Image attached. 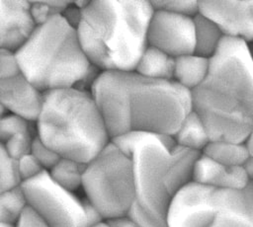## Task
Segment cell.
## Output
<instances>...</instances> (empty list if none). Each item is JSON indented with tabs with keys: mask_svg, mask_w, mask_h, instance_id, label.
I'll list each match as a JSON object with an SVG mask.
<instances>
[{
	"mask_svg": "<svg viewBox=\"0 0 253 227\" xmlns=\"http://www.w3.org/2000/svg\"><path fill=\"white\" fill-rule=\"evenodd\" d=\"M175 58L166 52L147 45L134 72L155 80H174Z\"/></svg>",
	"mask_w": 253,
	"mask_h": 227,
	"instance_id": "e0dca14e",
	"label": "cell"
},
{
	"mask_svg": "<svg viewBox=\"0 0 253 227\" xmlns=\"http://www.w3.org/2000/svg\"><path fill=\"white\" fill-rule=\"evenodd\" d=\"M16 227H49L31 207H28L19 221L16 223Z\"/></svg>",
	"mask_w": 253,
	"mask_h": 227,
	"instance_id": "4dcf8cb0",
	"label": "cell"
},
{
	"mask_svg": "<svg viewBox=\"0 0 253 227\" xmlns=\"http://www.w3.org/2000/svg\"><path fill=\"white\" fill-rule=\"evenodd\" d=\"M86 164L74 160L60 158L59 161L48 171L52 180L67 190L75 192L82 189V180Z\"/></svg>",
	"mask_w": 253,
	"mask_h": 227,
	"instance_id": "44dd1931",
	"label": "cell"
},
{
	"mask_svg": "<svg viewBox=\"0 0 253 227\" xmlns=\"http://www.w3.org/2000/svg\"><path fill=\"white\" fill-rule=\"evenodd\" d=\"M71 1H31V10L38 26L50 18L61 15Z\"/></svg>",
	"mask_w": 253,
	"mask_h": 227,
	"instance_id": "d4e9b609",
	"label": "cell"
},
{
	"mask_svg": "<svg viewBox=\"0 0 253 227\" xmlns=\"http://www.w3.org/2000/svg\"><path fill=\"white\" fill-rule=\"evenodd\" d=\"M246 147H247V150L249 152V155L253 157V125L249 131V133L247 134L246 138H245V141H244Z\"/></svg>",
	"mask_w": 253,
	"mask_h": 227,
	"instance_id": "e575fe53",
	"label": "cell"
},
{
	"mask_svg": "<svg viewBox=\"0 0 253 227\" xmlns=\"http://www.w3.org/2000/svg\"><path fill=\"white\" fill-rule=\"evenodd\" d=\"M200 13L212 20L224 36L245 43L253 39V0L199 1Z\"/></svg>",
	"mask_w": 253,
	"mask_h": 227,
	"instance_id": "8fae6325",
	"label": "cell"
},
{
	"mask_svg": "<svg viewBox=\"0 0 253 227\" xmlns=\"http://www.w3.org/2000/svg\"><path fill=\"white\" fill-rule=\"evenodd\" d=\"M210 227H253V183L241 189H214Z\"/></svg>",
	"mask_w": 253,
	"mask_h": 227,
	"instance_id": "7c38bea8",
	"label": "cell"
},
{
	"mask_svg": "<svg viewBox=\"0 0 253 227\" xmlns=\"http://www.w3.org/2000/svg\"><path fill=\"white\" fill-rule=\"evenodd\" d=\"M22 73V69L15 51L1 48L0 79L15 77Z\"/></svg>",
	"mask_w": 253,
	"mask_h": 227,
	"instance_id": "83f0119b",
	"label": "cell"
},
{
	"mask_svg": "<svg viewBox=\"0 0 253 227\" xmlns=\"http://www.w3.org/2000/svg\"><path fill=\"white\" fill-rule=\"evenodd\" d=\"M91 94L111 139L130 131L174 135L193 110L192 92L174 80L134 71H102Z\"/></svg>",
	"mask_w": 253,
	"mask_h": 227,
	"instance_id": "6da1fadb",
	"label": "cell"
},
{
	"mask_svg": "<svg viewBox=\"0 0 253 227\" xmlns=\"http://www.w3.org/2000/svg\"><path fill=\"white\" fill-rule=\"evenodd\" d=\"M109 227H138L135 222L127 215L117 216L104 221Z\"/></svg>",
	"mask_w": 253,
	"mask_h": 227,
	"instance_id": "d6a6232c",
	"label": "cell"
},
{
	"mask_svg": "<svg viewBox=\"0 0 253 227\" xmlns=\"http://www.w3.org/2000/svg\"><path fill=\"white\" fill-rule=\"evenodd\" d=\"M127 215L135 222L138 227H167V224L160 222L143 211L135 202L131 205Z\"/></svg>",
	"mask_w": 253,
	"mask_h": 227,
	"instance_id": "f546056e",
	"label": "cell"
},
{
	"mask_svg": "<svg viewBox=\"0 0 253 227\" xmlns=\"http://www.w3.org/2000/svg\"><path fill=\"white\" fill-rule=\"evenodd\" d=\"M16 54L22 73L43 93L75 87L92 66L77 30L61 15L38 26Z\"/></svg>",
	"mask_w": 253,
	"mask_h": 227,
	"instance_id": "8992f818",
	"label": "cell"
},
{
	"mask_svg": "<svg viewBox=\"0 0 253 227\" xmlns=\"http://www.w3.org/2000/svg\"><path fill=\"white\" fill-rule=\"evenodd\" d=\"M31 153L40 162V164L43 167V169L45 171H49L61 158L52 149H50L48 146H46L41 140V138L38 136V134L36 135V137L33 141Z\"/></svg>",
	"mask_w": 253,
	"mask_h": 227,
	"instance_id": "4316f807",
	"label": "cell"
},
{
	"mask_svg": "<svg viewBox=\"0 0 253 227\" xmlns=\"http://www.w3.org/2000/svg\"><path fill=\"white\" fill-rule=\"evenodd\" d=\"M18 165L23 183L36 178L43 171H45L32 153L20 158L18 160Z\"/></svg>",
	"mask_w": 253,
	"mask_h": 227,
	"instance_id": "f1b7e54d",
	"label": "cell"
},
{
	"mask_svg": "<svg viewBox=\"0 0 253 227\" xmlns=\"http://www.w3.org/2000/svg\"><path fill=\"white\" fill-rule=\"evenodd\" d=\"M195 53L211 59L225 38L221 29L210 18L199 12L194 17Z\"/></svg>",
	"mask_w": 253,
	"mask_h": 227,
	"instance_id": "d6986e66",
	"label": "cell"
},
{
	"mask_svg": "<svg viewBox=\"0 0 253 227\" xmlns=\"http://www.w3.org/2000/svg\"><path fill=\"white\" fill-rule=\"evenodd\" d=\"M37 27L31 1H0L1 48L16 52L32 37Z\"/></svg>",
	"mask_w": 253,
	"mask_h": 227,
	"instance_id": "5bb4252c",
	"label": "cell"
},
{
	"mask_svg": "<svg viewBox=\"0 0 253 227\" xmlns=\"http://www.w3.org/2000/svg\"><path fill=\"white\" fill-rule=\"evenodd\" d=\"M153 11L151 1H90L77 28L90 62L102 71H134Z\"/></svg>",
	"mask_w": 253,
	"mask_h": 227,
	"instance_id": "277c9868",
	"label": "cell"
},
{
	"mask_svg": "<svg viewBox=\"0 0 253 227\" xmlns=\"http://www.w3.org/2000/svg\"><path fill=\"white\" fill-rule=\"evenodd\" d=\"M92 227H109V226L104 221H102V222H100V223H98V224H96V225H94Z\"/></svg>",
	"mask_w": 253,
	"mask_h": 227,
	"instance_id": "74e56055",
	"label": "cell"
},
{
	"mask_svg": "<svg viewBox=\"0 0 253 227\" xmlns=\"http://www.w3.org/2000/svg\"><path fill=\"white\" fill-rule=\"evenodd\" d=\"M36 129L41 140L61 158L87 164L111 142L91 92L64 88L43 93Z\"/></svg>",
	"mask_w": 253,
	"mask_h": 227,
	"instance_id": "5b68a950",
	"label": "cell"
},
{
	"mask_svg": "<svg viewBox=\"0 0 253 227\" xmlns=\"http://www.w3.org/2000/svg\"><path fill=\"white\" fill-rule=\"evenodd\" d=\"M0 227H16V224H12V223H4V222H0Z\"/></svg>",
	"mask_w": 253,
	"mask_h": 227,
	"instance_id": "8d00e7d4",
	"label": "cell"
},
{
	"mask_svg": "<svg viewBox=\"0 0 253 227\" xmlns=\"http://www.w3.org/2000/svg\"><path fill=\"white\" fill-rule=\"evenodd\" d=\"M246 48H247V52H248V55H249V58H250V61L252 62L253 64V39L246 42Z\"/></svg>",
	"mask_w": 253,
	"mask_h": 227,
	"instance_id": "d590c367",
	"label": "cell"
},
{
	"mask_svg": "<svg viewBox=\"0 0 253 227\" xmlns=\"http://www.w3.org/2000/svg\"><path fill=\"white\" fill-rule=\"evenodd\" d=\"M82 189L103 221L127 214L135 200L131 158L111 141L86 164Z\"/></svg>",
	"mask_w": 253,
	"mask_h": 227,
	"instance_id": "52a82bcc",
	"label": "cell"
},
{
	"mask_svg": "<svg viewBox=\"0 0 253 227\" xmlns=\"http://www.w3.org/2000/svg\"><path fill=\"white\" fill-rule=\"evenodd\" d=\"M155 10L195 17L200 12L199 1H151Z\"/></svg>",
	"mask_w": 253,
	"mask_h": 227,
	"instance_id": "484cf974",
	"label": "cell"
},
{
	"mask_svg": "<svg viewBox=\"0 0 253 227\" xmlns=\"http://www.w3.org/2000/svg\"><path fill=\"white\" fill-rule=\"evenodd\" d=\"M173 137L176 145L200 153L211 141L203 119L193 110L185 116Z\"/></svg>",
	"mask_w": 253,
	"mask_h": 227,
	"instance_id": "ac0fdd59",
	"label": "cell"
},
{
	"mask_svg": "<svg viewBox=\"0 0 253 227\" xmlns=\"http://www.w3.org/2000/svg\"><path fill=\"white\" fill-rule=\"evenodd\" d=\"M22 184L18 160L0 146V192L20 187Z\"/></svg>",
	"mask_w": 253,
	"mask_h": 227,
	"instance_id": "603a6c76",
	"label": "cell"
},
{
	"mask_svg": "<svg viewBox=\"0 0 253 227\" xmlns=\"http://www.w3.org/2000/svg\"><path fill=\"white\" fill-rule=\"evenodd\" d=\"M28 207L22 185L0 192V222L16 224Z\"/></svg>",
	"mask_w": 253,
	"mask_h": 227,
	"instance_id": "7402d4cb",
	"label": "cell"
},
{
	"mask_svg": "<svg viewBox=\"0 0 253 227\" xmlns=\"http://www.w3.org/2000/svg\"><path fill=\"white\" fill-rule=\"evenodd\" d=\"M214 188L191 182L173 197L167 227H210L214 215Z\"/></svg>",
	"mask_w": 253,
	"mask_h": 227,
	"instance_id": "30bf717a",
	"label": "cell"
},
{
	"mask_svg": "<svg viewBox=\"0 0 253 227\" xmlns=\"http://www.w3.org/2000/svg\"><path fill=\"white\" fill-rule=\"evenodd\" d=\"M131 158L134 202L156 220L166 223L169 205L177 192L193 181L201 155L176 145L172 135L130 131L111 139Z\"/></svg>",
	"mask_w": 253,
	"mask_h": 227,
	"instance_id": "3957f363",
	"label": "cell"
},
{
	"mask_svg": "<svg viewBox=\"0 0 253 227\" xmlns=\"http://www.w3.org/2000/svg\"><path fill=\"white\" fill-rule=\"evenodd\" d=\"M38 134V133H37ZM37 134H34L33 128L21 130L1 142V147L14 159L19 160L32 151L33 141Z\"/></svg>",
	"mask_w": 253,
	"mask_h": 227,
	"instance_id": "cb8c5ba5",
	"label": "cell"
},
{
	"mask_svg": "<svg viewBox=\"0 0 253 227\" xmlns=\"http://www.w3.org/2000/svg\"><path fill=\"white\" fill-rule=\"evenodd\" d=\"M210 66L209 58L196 53L177 57L175 58L174 81L192 92L205 81L210 72Z\"/></svg>",
	"mask_w": 253,
	"mask_h": 227,
	"instance_id": "2e32d148",
	"label": "cell"
},
{
	"mask_svg": "<svg viewBox=\"0 0 253 227\" xmlns=\"http://www.w3.org/2000/svg\"><path fill=\"white\" fill-rule=\"evenodd\" d=\"M147 42L174 58L195 53L194 18L154 9Z\"/></svg>",
	"mask_w": 253,
	"mask_h": 227,
	"instance_id": "9c48e42d",
	"label": "cell"
},
{
	"mask_svg": "<svg viewBox=\"0 0 253 227\" xmlns=\"http://www.w3.org/2000/svg\"><path fill=\"white\" fill-rule=\"evenodd\" d=\"M211 160L228 167L242 166L249 152L244 142L211 140L202 152Z\"/></svg>",
	"mask_w": 253,
	"mask_h": 227,
	"instance_id": "ffe728a7",
	"label": "cell"
},
{
	"mask_svg": "<svg viewBox=\"0 0 253 227\" xmlns=\"http://www.w3.org/2000/svg\"><path fill=\"white\" fill-rule=\"evenodd\" d=\"M22 189L29 207L49 227H92L103 221L85 196L56 184L48 171L24 182Z\"/></svg>",
	"mask_w": 253,
	"mask_h": 227,
	"instance_id": "ba28073f",
	"label": "cell"
},
{
	"mask_svg": "<svg viewBox=\"0 0 253 227\" xmlns=\"http://www.w3.org/2000/svg\"><path fill=\"white\" fill-rule=\"evenodd\" d=\"M242 167H243L247 177L249 178V180L253 183V157L249 156L248 159L242 165Z\"/></svg>",
	"mask_w": 253,
	"mask_h": 227,
	"instance_id": "836d02e7",
	"label": "cell"
},
{
	"mask_svg": "<svg viewBox=\"0 0 253 227\" xmlns=\"http://www.w3.org/2000/svg\"><path fill=\"white\" fill-rule=\"evenodd\" d=\"M193 182L220 189H241L252 183L242 166H223L203 153L195 164Z\"/></svg>",
	"mask_w": 253,
	"mask_h": 227,
	"instance_id": "9a60e30c",
	"label": "cell"
},
{
	"mask_svg": "<svg viewBox=\"0 0 253 227\" xmlns=\"http://www.w3.org/2000/svg\"><path fill=\"white\" fill-rule=\"evenodd\" d=\"M205 81L192 91V108L211 140L244 142L253 125V64L244 41L225 37L210 59Z\"/></svg>",
	"mask_w": 253,
	"mask_h": 227,
	"instance_id": "7a4b0ae2",
	"label": "cell"
},
{
	"mask_svg": "<svg viewBox=\"0 0 253 227\" xmlns=\"http://www.w3.org/2000/svg\"><path fill=\"white\" fill-rule=\"evenodd\" d=\"M0 99L2 112L36 122L42 111L43 92L21 73L12 78L0 79Z\"/></svg>",
	"mask_w": 253,
	"mask_h": 227,
	"instance_id": "4fadbf2b",
	"label": "cell"
},
{
	"mask_svg": "<svg viewBox=\"0 0 253 227\" xmlns=\"http://www.w3.org/2000/svg\"><path fill=\"white\" fill-rule=\"evenodd\" d=\"M61 16L63 17V19L73 28H75L77 30L80 21H81V17H82V10L77 7L74 2L71 1V3L65 8V10L62 12Z\"/></svg>",
	"mask_w": 253,
	"mask_h": 227,
	"instance_id": "1f68e13d",
	"label": "cell"
}]
</instances>
